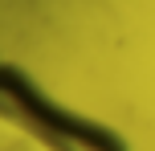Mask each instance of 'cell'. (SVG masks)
Masks as SVG:
<instances>
[{
	"label": "cell",
	"instance_id": "6da1fadb",
	"mask_svg": "<svg viewBox=\"0 0 155 151\" xmlns=\"http://www.w3.org/2000/svg\"><path fill=\"white\" fill-rule=\"evenodd\" d=\"M0 106L8 119H16V127H25L49 151H127L123 135H114L110 127L94 119H82L74 110L45 102L37 86H29L12 65H4V74H0Z\"/></svg>",
	"mask_w": 155,
	"mask_h": 151
}]
</instances>
